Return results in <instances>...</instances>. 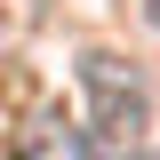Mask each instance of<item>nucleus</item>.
Returning <instances> with one entry per match:
<instances>
[{"label": "nucleus", "mask_w": 160, "mask_h": 160, "mask_svg": "<svg viewBox=\"0 0 160 160\" xmlns=\"http://www.w3.org/2000/svg\"><path fill=\"white\" fill-rule=\"evenodd\" d=\"M80 96H88V152L96 160H136L144 152V128H152V96L144 80L112 56V48H88L80 56Z\"/></svg>", "instance_id": "f257e3e1"}, {"label": "nucleus", "mask_w": 160, "mask_h": 160, "mask_svg": "<svg viewBox=\"0 0 160 160\" xmlns=\"http://www.w3.org/2000/svg\"><path fill=\"white\" fill-rule=\"evenodd\" d=\"M8 160H88V144H80V128L64 120L56 96H40L32 112L8 128Z\"/></svg>", "instance_id": "f03ea898"}, {"label": "nucleus", "mask_w": 160, "mask_h": 160, "mask_svg": "<svg viewBox=\"0 0 160 160\" xmlns=\"http://www.w3.org/2000/svg\"><path fill=\"white\" fill-rule=\"evenodd\" d=\"M152 24H160V0H152Z\"/></svg>", "instance_id": "7ed1b4c3"}, {"label": "nucleus", "mask_w": 160, "mask_h": 160, "mask_svg": "<svg viewBox=\"0 0 160 160\" xmlns=\"http://www.w3.org/2000/svg\"><path fill=\"white\" fill-rule=\"evenodd\" d=\"M152 160H160V152H152Z\"/></svg>", "instance_id": "20e7f679"}]
</instances>
